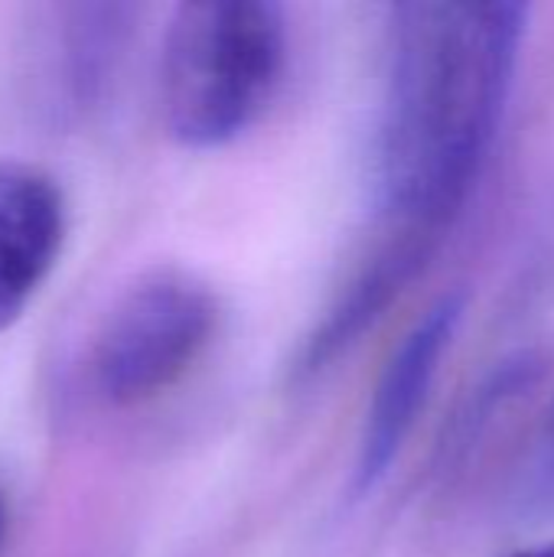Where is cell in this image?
<instances>
[{
	"label": "cell",
	"instance_id": "52a82bcc",
	"mask_svg": "<svg viewBox=\"0 0 554 557\" xmlns=\"http://www.w3.org/2000/svg\"><path fill=\"white\" fill-rule=\"evenodd\" d=\"M441 232L398 225V232L359 268V274L340 290L336 304L304 339L297 356V379H313L327 372L340 356H346L405 294V287L424 271L434 255Z\"/></svg>",
	"mask_w": 554,
	"mask_h": 557
},
{
	"label": "cell",
	"instance_id": "ba28073f",
	"mask_svg": "<svg viewBox=\"0 0 554 557\" xmlns=\"http://www.w3.org/2000/svg\"><path fill=\"white\" fill-rule=\"evenodd\" d=\"M509 557H554V542H549V545H535V548H522V552H516V555Z\"/></svg>",
	"mask_w": 554,
	"mask_h": 557
},
{
	"label": "cell",
	"instance_id": "9c48e42d",
	"mask_svg": "<svg viewBox=\"0 0 554 557\" xmlns=\"http://www.w3.org/2000/svg\"><path fill=\"white\" fill-rule=\"evenodd\" d=\"M545 450H549V463H552L554 470V405L552 411H549V424H545Z\"/></svg>",
	"mask_w": 554,
	"mask_h": 557
},
{
	"label": "cell",
	"instance_id": "8992f818",
	"mask_svg": "<svg viewBox=\"0 0 554 557\" xmlns=\"http://www.w3.org/2000/svg\"><path fill=\"white\" fill-rule=\"evenodd\" d=\"M65 245L59 183L33 163L0 157V333L33 304Z\"/></svg>",
	"mask_w": 554,
	"mask_h": 557
},
{
	"label": "cell",
	"instance_id": "277c9868",
	"mask_svg": "<svg viewBox=\"0 0 554 557\" xmlns=\"http://www.w3.org/2000/svg\"><path fill=\"white\" fill-rule=\"evenodd\" d=\"M137 10L131 3H52L33 39L36 104L56 127L82 124L111 91Z\"/></svg>",
	"mask_w": 554,
	"mask_h": 557
},
{
	"label": "cell",
	"instance_id": "6da1fadb",
	"mask_svg": "<svg viewBox=\"0 0 554 557\" xmlns=\"http://www.w3.org/2000/svg\"><path fill=\"white\" fill-rule=\"evenodd\" d=\"M529 10L402 3L392 10L379 186L398 225L451 228L503 121Z\"/></svg>",
	"mask_w": 554,
	"mask_h": 557
},
{
	"label": "cell",
	"instance_id": "7a4b0ae2",
	"mask_svg": "<svg viewBox=\"0 0 554 557\" xmlns=\"http://www.w3.org/2000/svg\"><path fill=\"white\" fill-rule=\"evenodd\" d=\"M287 62V26L268 0L180 3L160 49V111L173 140L212 150L268 108Z\"/></svg>",
	"mask_w": 554,
	"mask_h": 557
},
{
	"label": "cell",
	"instance_id": "30bf717a",
	"mask_svg": "<svg viewBox=\"0 0 554 557\" xmlns=\"http://www.w3.org/2000/svg\"><path fill=\"white\" fill-rule=\"evenodd\" d=\"M3 539H7V499L0 493V548H3Z\"/></svg>",
	"mask_w": 554,
	"mask_h": 557
},
{
	"label": "cell",
	"instance_id": "5b68a950",
	"mask_svg": "<svg viewBox=\"0 0 554 557\" xmlns=\"http://www.w3.org/2000/svg\"><path fill=\"white\" fill-rule=\"evenodd\" d=\"M464 310H467L464 294L441 297L398 339V346L385 359L359 437V457L353 470L356 493H369L389 473L405 441L411 437L418 414L441 372V362L460 330Z\"/></svg>",
	"mask_w": 554,
	"mask_h": 557
},
{
	"label": "cell",
	"instance_id": "3957f363",
	"mask_svg": "<svg viewBox=\"0 0 554 557\" xmlns=\"http://www.w3.org/2000/svg\"><path fill=\"white\" fill-rule=\"evenodd\" d=\"M219 300L196 274L153 268L134 277L104 310L85 352L91 392L114 408L153 401L209 349Z\"/></svg>",
	"mask_w": 554,
	"mask_h": 557
}]
</instances>
